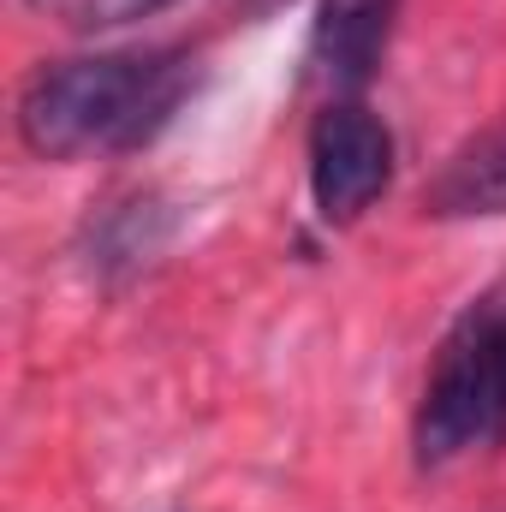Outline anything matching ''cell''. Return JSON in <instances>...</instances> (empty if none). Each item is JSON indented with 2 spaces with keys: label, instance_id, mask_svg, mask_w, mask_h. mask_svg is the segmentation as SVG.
I'll list each match as a JSON object with an SVG mask.
<instances>
[{
  "label": "cell",
  "instance_id": "obj_1",
  "mask_svg": "<svg viewBox=\"0 0 506 512\" xmlns=\"http://www.w3.org/2000/svg\"><path fill=\"white\" fill-rule=\"evenodd\" d=\"M203 60L191 48L84 54L42 66L18 96V137L42 161L131 155L149 149L197 96Z\"/></svg>",
  "mask_w": 506,
  "mask_h": 512
},
{
  "label": "cell",
  "instance_id": "obj_6",
  "mask_svg": "<svg viewBox=\"0 0 506 512\" xmlns=\"http://www.w3.org/2000/svg\"><path fill=\"white\" fill-rule=\"evenodd\" d=\"M161 239H167L161 203H155V197H126V203H114V209L102 215L96 256H102V268H108V262H143Z\"/></svg>",
  "mask_w": 506,
  "mask_h": 512
},
{
  "label": "cell",
  "instance_id": "obj_7",
  "mask_svg": "<svg viewBox=\"0 0 506 512\" xmlns=\"http://www.w3.org/2000/svg\"><path fill=\"white\" fill-rule=\"evenodd\" d=\"M30 12L78 30V36H102V30H120V24H137V18H155L161 6L173 0H24Z\"/></svg>",
  "mask_w": 506,
  "mask_h": 512
},
{
  "label": "cell",
  "instance_id": "obj_3",
  "mask_svg": "<svg viewBox=\"0 0 506 512\" xmlns=\"http://www.w3.org/2000/svg\"><path fill=\"white\" fill-rule=\"evenodd\" d=\"M393 179V131L364 102H328L310 126V203L328 227L358 221Z\"/></svg>",
  "mask_w": 506,
  "mask_h": 512
},
{
  "label": "cell",
  "instance_id": "obj_5",
  "mask_svg": "<svg viewBox=\"0 0 506 512\" xmlns=\"http://www.w3.org/2000/svg\"><path fill=\"white\" fill-rule=\"evenodd\" d=\"M423 203H429V215H441V221L506 215V120L489 126V131H477L465 149H453Z\"/></svg>",
  "mask_w": 506,
  "mask_h": 512
},
{
  "label": "cell",
  "instance_id": "obj_8",
  "mask_svg": "<svg viewBox=\"0 0 506 512\" xmlns=\"http://www.w3.org/2000/svg\"><path fill=\"white\" fill-rule=\"evenodd\" d=\"M245 6H251V12H268V6H280V0H245Z\"/></svg>",
  "mask_w": 506,
  "mask_h": 512
},
{
  "label": "cell",
  "instance_id": "obj_4",
  "mask_svg": "<svg viewBox=\"0 0 506 512\" xmlns=\"http://www.w3.org/2000/svg\"><path fill=\"white\" fill-rule=\"evenodd\" d=\"M393 18H399V0H322L310 30V66L340 102L376 78L381 54L393 42Z\"/></svg>",
  "mask_w": 506,
  "mask_h": 512
},
{
  "label": "cell",
  "instance_id": "obj_2",
  "mask_svg": "<svg viewBox=\"0 0 506 512\" xmlns=\"http://www.w3.org/2000/svg\"><path fill=\"white\" fill-rule=\"evenodd\" d=\"M506 441V280L477 292L441 334L411 417L417 465H453Z\"/></svg>",
  "mask_w": 506,
  "mask_h": 512
}]
</instances>
